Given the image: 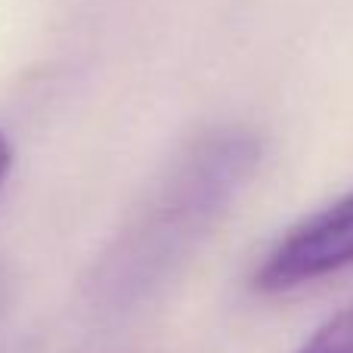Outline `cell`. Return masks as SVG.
Wrapping results in <instances>:
<instances>
[{
    "instance_id": "5b68a950",
    "label": "cell",
    "mask_w": 353,
    "mask_h": 353,
    "mask_svg": "<svg viewBox=\"0 0 353 353\" xmlns=\"http://www.w3.org/2000/svg\"><path fill=\"white\" fill-rule=\"evenodd\" d=\"M3 298H6V282H3V270H0V307H3Z\"/></svg>"
},
{
    "instance_id": "277c9868",
    "label": "cell",
    "mask_w": 353,
    "mask_h": 353,
    "mask_svg": "<svg viewBox=\"0 0 353 353\" xmlns=\"http://www.w3.org/2000/svg\"><path fill=\"white\" fill-rule=\"evenodd\" d=\"M10 171H12V146H10V140L0 134V186L6 183Z\"/></svg>"
},
{
    "instance_id": "3957f363",
    "label": "cell",
    "mask_w": 353,
    "mask_h": 353,
    "mask_svg": "<svg viewBox=\"0 0 353 353\" xmlns=\"http://www.w3.org/2000/svg\"><path fill=\"white\" fill-rule=\"evenodd\" d=\"M298 353H353V304L329 319Z\"/></svg>"
},
{
    "instance_id": "7a4b0ae2",
    "label": "cell",
    "mask_w": 353,
    "mask_h": 353,
    "mask_svg": "<svg viewBox=\"0 0 353 353\" xmlns=\"http://www.w3.org/2000/svg\"><path fill=\"white\" fill-rule=\"evenodd\" d=\"M347 267H353V192L288 230L257 267L254 288L292 292Z\"/></svg>"
},
{
    "instance_id": "6da1fadb",
    "label": "cell",
    "mask_w": 353,
    "mask_h": 353,
    "mask_svg": "<svg viewBox=\"0 0 353 353\" xmlns=\"http://www.w3.org/2000/svg\"><path fill=\"white\" fill-rule=\"evenodd\" d=\"M254 159V140L242 130L211 134L180 155L93 267V301L128 310L149 298L205 236Z\"/></svg>"
}]
</instances>
